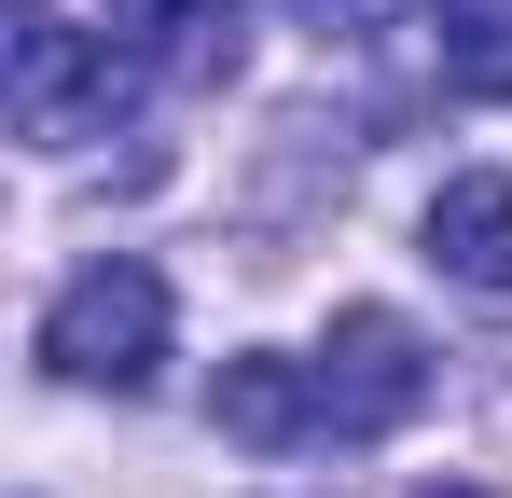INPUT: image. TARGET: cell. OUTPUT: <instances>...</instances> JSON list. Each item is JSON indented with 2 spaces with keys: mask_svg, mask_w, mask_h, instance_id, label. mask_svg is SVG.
<instances>
[{
  "mask_svg": "<svg viewBox=\"0 0 512 498\" xmlns=\"http://www.w3.org/2000/svg\"><path fill=\"white\" fill-rule=\"evenodd\" d=\"M42 360L70 374V388H153L167 374V277L153 263H84L56 305H42Z\"/></svg>",
  "mask_w": 512,
  "mask_h": 498,
  "instance_id": "6da1fadb",
  "label": "cell"
},
{
  "mask_svg": "<svg viewBox=\"0 0 512 498\" xmlns=\"http://www.w3.org/2000/svg\"><path fill=\"white\" fill-rule=\"evenodd\" d=\"M429 263H443L457 291H485V305L512 291V180L499 166H457V180L429 194Z\"/></svg>",
  "mask_w": 512,
  "mask_h": 498,
  "instance_id": "277c9868",
  "label": "cell"
},
{
  "mask_svg": "<svg viewBox=\"0 0 512 498\" xmlns=\"http://www.w3.org/2000/svg\"><path fill=\"white\" fill-rule=\"evenodd\" d=\"M443 83L457 97H512V0H443Z\"/></svg>",
  "mask_w": 512,
  "mask_h": 498,
  "instance_id": "52a82bcc",
  "label": "cell"
},
{
  "mask_svg": "<svg viewBox=\"0 0 512 498\" xmlns=\"http://www.w3.org/2000/svg\"><path fill=\"white\" fill-rule=\"evenodd\" d=\"M319 42H388V28H429V0H291Z\"/></svg>",
  "mask_w": 512,
  "mask_h": 498,
  "instance_id": "ba28073f",
  "label": "cell"
},
{
  "mask_svg": "<svg viewBox=\"0 0 512 498\" xmlns=\"http://www.w3.org/2000/svg\"><path fill=\"white\" fill-rule=\"evenodd\" d=\"M416 498H485V485H416Z\"/></svg>",
  "mask_w": 512,
  "mask_h": 498,
  "instance_id": "9c48e42d",
  "label": "cell"
},
{
  "mask_svg": "<svg viewBox=\"0 0 512 498\" xmlns=\"http://www.w3.org/2000/svg\"><path fill=\"white\" fill-rule=\"evenodd\" d=\"M416 402H429V346H416V319L346 305L333 346H319V429H333V443H374V429H402Z\"/></svg>",
  "mask_w": 512,
  "mask_h": 498,
  "instance_id": "3957f363",
  "label": "cell"
},
{
  "mask_svg": "<svg viewBox=\"0 0 512 498\" xmlns=\"http://www.w3.org/2000/svg\"><path fill=\"white\" fill-rule=\"evenodd\" d=\"M97 14H111L125 56H153V70H180V83L236 70V0H97Z\"/></svg>",
  "mask_w": 512,
  "mask_h": 498,
  "instance_id": "8992f818",
  "label": "cell"
},
{
  "mask_svg": "<svg viewBox=\"0 0 512 498\" xmlns=\"http://www.w3.org/2000/svg\"><path fill=\"white\" fill-rule=\"evenodd\" d=\"M125 83H139V56H125L111 28H56V14L28 0V28H14V125H28V139H97V125L125 111Z\"/></svg>",
  "mask_w": 512,
  "mask_h": 498,
  "instance_id": "7a4b0ae2",
  "label": "cell"
},
{
  "mask_svg": "<svg viewBox=\"0 0 512 498\" xmlns=\"http://www.w3.org/2000/svg\"><path fill=\"white\" fill-rule=\"evenodd\" d=\"M208 415L250 443V457H291V443H333L319 429V360H222V388H208Z\"/></svg>",
  "mask_w": 512,
  "mask_h": 498,
  "instance_id": "5b68a950",
  "label": "cell"
}]
</instances>
